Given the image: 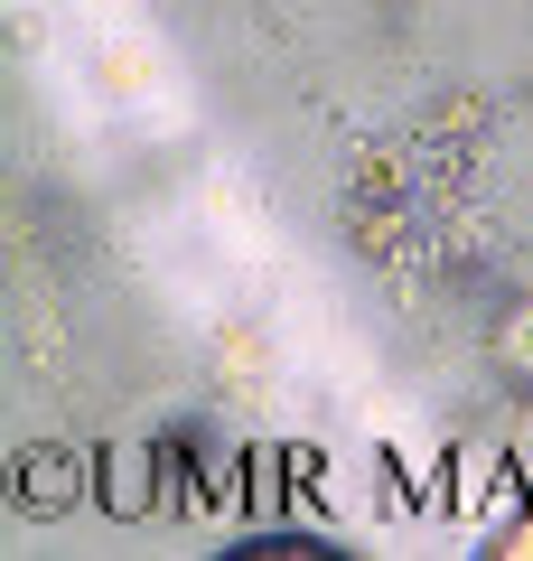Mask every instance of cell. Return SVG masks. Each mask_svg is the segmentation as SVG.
I'll return each instance as SVG.
<instances>
[{"label": "cell", "instance_id": "1", "mask_svg": "<svg viewBox=\"0 0 533 561\" xmlns=\"http://www.w3.org/2000/svg\"><path fill=\"white\" fill-rule=\"evenodd\" d=\"M76 486H84V459H76V449H29V459H20V496L38 505V515H57Z\"/></svg>", "mask_w": 533, "mask_h": 561}, {"label": "cell", "instance_id": "2", "mask_svg": "<svg viewBox=\"0 0 533 561\" xmlns=\"http://www.w3.org/2000/svg\"><path fill=\"white\" fill-rule=\"evenodd\" d=\"M140 449H113V515H150V505H140Z\"/></svg>", "mask_w": 533, "mask_h": 561}]
</instances>
